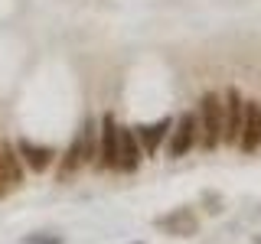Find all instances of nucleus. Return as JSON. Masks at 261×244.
Here are the masks:
<instances>
[{
    "label": "nucleus",
    "mask_w": 261,
    "mask_h": 244,
    "mask_svg": "<svg viewBox=\"0 0 261 244\" xmlns=\"http://www.w3.org/2000/svg\"><path fill=\"white\" fill-rule=\"evenodd\" d=\"M196 120H199V140L206 150H216L222 143V98L216 92H206L199 98V111H196Z\"/></svg>",
    "instance_id": "obj_1"
},
{
    "label": "nucleus",
    "mask_w": 261,
    "mask_h": 244,
    "mask_svg": "<svg viewBox=\"0 0 261 244\" xmlns=\"http://www.w3.org/2000/svg\"><path fill=\"white\" fill-rule=\"evenodd\" d=\"M196 140H199V120H196V111H186L173 127V137H170V143H167V157L183 160L186 153L193 150Z\"/></svg>",
    "instance_id": "obj_2"
},
{
    "label": "nucleus",
    "mask_w": 261,
    "mask_h": 244,
    "mask_svg": "<svg viewBox=\"0 0 261 244\" xmlns=\"http://www.w3.org/2000/svg\"><path fill=\"white\" fill-rule=\"evenodd\" d=\"M242 111H245V101H242L239 88H228V92H225V101H222V140L225 143H239Z\"/></svg>",
    "instance_id": "obj_3"
},
{
    "label": "nucleus",
    "mask_w": 261,
    "mask_h": 244,
    "mask_svg": "<svg viewBox=\"0 0 261 244\" xmlns=\"http://www.w3.org/2000/svg\"><path fill=\"white\" fill-rule=\"evenodd\" d=\"M239 146H242L245 153H255L258 146H261V104L258 101H245Z\"/></svg>",
    "instance_id": "obj_4"
},
{
    "label": "nucleus",
    "mask_w": 261,
    "mask_h": 244,
    "mask_svg": "<svg viewBox=\"0 0 261 244\" xmlns=\"http://www.w3.org/2000/svg\"><path fill=\"white\" fill-rule=\"evenodd\" d=\"M98 134H101V166L118 169V137H121V127H118V120H114V114H105V117H101Z\"/></svg>",
    "instance_id": "obj_5"
},
{
    "label": "nucleus",
    "mask_w": 261,
    "mask_h": 244,
    "mask_svg": "<svg viewBox=\"0 0 261 244\" xmlns=\"http://www.w3.org/2000/svg\"><path fill=\"white\" fill-rule=\"evenodd\" d=\"M141 143H137L134 137V127H121V137H118V169H124V173H134L137 166H141Z\"/></svg>",
    "instance_id": "obj_6"
},
{
    "label": "nucleus",
    "mask_w": 261,
    "mask_h": 244,
    "mask_svg": "<svg viewBox=\"0 0 261 244\" xmlns=\"http://www.w3.org/2000/svg\"><path fill=\"white\" fill-rule=\"evenodd\" d=\"M157 225H160L167 234L190 238V234H196V228H199V218L193 215V208H176V211H170V215H163Z\"/></svg>",
    "instance_id": "obj_7"
},
{
    "label": "nucleus",
    "mask_w": 261,
    "mask_h": 244,
    "mask_svg": "<svg viewBox=\"0 0 261 244\" xmlns=\"http://www.w3.org/2000/svg\"><path fill=\"white\" fill-rule=\"evenodd\" d=\"M23 182V169H20V160L13 157L10 146H0V199H4L10 189Z\"/></svg>",
    "instance_id": "obj_8"
},
{
    "label": "nucleus",
    "mask_w": 261,
    "mask_h": 244,
    "mask_svg": "<svg viewBox=\"0 0 261 244\" xmlns=\"http://www.w3.org/2000/svg\"><path fill=\"white\" fill-rule=\"evenodd\" d=\"M173 127V120L170 117H160L157 124H141V127H134V137H137V143H141V150L147 153V157H153L157 153V146H160V140L167 137V130Z\"/></svg>",
    "instance_id": "obj_9"
},
{
    "label": "nucleus",
    "mask_w": 261,
    "mask_h": 244,
    "mask_svg": "<svg viewBox=\"0 0 261 244\" xmlns=\"http://www.w3.org/2000/svg\"><path fill=\"white\" fill-rule=\"evenodd\" d=\"M20 157L27 160V166L33 173H43L49 169V163H53V146H39V143H30V140H20Z\"/></svg>",
    "instance_id": "obj_10"
},
{
    "label": "nucleus",
    "mask_w": 261,
    "mask_h": 244,
    "mask_svg": "<svg viewBox=\"0 0 261 244\" xmlns=\"http://www.w3.org/2000/svg\"><path fill=\"white\" fill-rule=\"evenodd\" d=\"M95 120H85V127H82V137H79V143H82V160H95Z\"/></svg>",
    "instance_id": "obj_11"
},
{
    "label": "nucleus",
    "mask_w": 261,
    "mask_h": 244,
    "mask_svg": "<svg viewBox=\"0 0 261 244\" xmlns=\"http://www.w3.org/2000/svg\"><path fill=\"white\" fill-rule=\"evenodd\" d=\"M23 244H62V238H46V234L39 238V234H30V238L23 241Z\"/></svg>",
    "instance_id": "obj_12"
}]
</instances>
